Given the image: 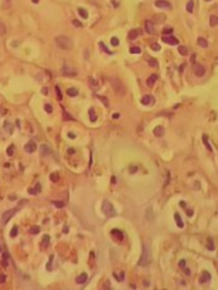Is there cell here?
Masks as SVG:
<instances>
[{"label": "cell", "instance_id": "6da1fadb", "mask_svg": "<svg viewBox=\"0 0 218 290\" xmlns=\"http://www.w3.org/2000/svg\"><path fill=\"white\" fill-rule=\"evenodd\" d=\"M109 82H110V85H112V88H113V91H115V94L116 95H119V96H125L126 95V86H125V84L120 81L118 76H110L109 78Z\"/></svg>", "mask_w": 218, "mask_h": 290}, {"label": "cell", "instance_id": "7a4b0ae2", "mask_svg": "<svg viewBox=\"0 0 218 290\" xmlns=\"http://www.w3.org/2000/svg\"><path fill=\"white\" fill-rule=\"evenodd\" d=\"M55 45H57L58 48L64 50V51H69V50H72L74 43H72V40H71L69 37H67V35H58V37H55Z\"/></svg>", "mask_w": 218, "mask_h": 290}, {"label": "cell", "instance_id": "3957f363", "mask_svg": "<svg viewBox=\"0 0 218 290\" xmlns=\"http://www.w3.org/2000/svg\"><path fill=\"white\" fill-rule=\"evenodd\" d=\"M152 260V255H150V249L149 246L144 244L143 245V250H142V256H140V260H139V266H147Z\"/></svg>", "mask_w": 218, "mask_h": 290}, {"label": "cell", "instance_id": "277c9868", "mask_svg": "<svg viewBox=\"0 0 218 290\" xmlns=\"http://www.w3.org/2000/svg\"><path fill=\"white\" fill-rule=\"evenodd\" d=\"M102 211H103V214L106 215L108 218L116 215V211H115L113 205L110 204V201H103V203H102Z\"/></svg>", "mask_w": 218, "mask_h": 290}, {"label": "cell", "instance_id": "5b68a950", "mask_svg": "<svg viewBox=\"0 0 218 290\" xmlns=\"http://www.w3.org/2000/svg\"><path fill=\"white\" fill-rule=\"evenodd\" d=\"M61 72H62V75H65V76H72V75H75L76 74V69L72 67V65L65 64V65H62Z\"/></svg>", "mask_w": 218, "mask_h": 290}, {"label": "cell", "instance_id": "8992f818", "mask_svg": "<svg viewBox=\"0 0 218 290\" xmlns=\"http://www.w3.org/2000/svg\"><path fill=\"white\" fill-rule=\"evenodd\" d=\"M156 7H159V9H164V10H171V4H170V1H167V0H156Z\"/></svg>", "mask_w": 218, "mask_h": 290}, {"label": "cell", "instance_id": "52a82bcc", "mask_svg": "<svg viewBox=\"0 0 218 290\" xmlns=\"http://www.w3.org/2000/svg\"><path fill=\"white\" fill-rule=\"evenodd\" d=\"M17 212V208H14V210H9V211H6L3 216H1V221H3V224H6V222H9L11 219V216Z\"/></svg>", "mask_w": 218, "mask_h": 290}, {"label": "cell", "instance_id": "ba28073f", "mask_svg": "<svg viewBox=\"0 0 218 290\" xmlns=\"http://www.w3.org/2000/svg\"><path fill=\"white\" fill-rule=\"evenodd\" d=\"M40 153H41L43 157H48V156L53 154V150H51L47 144H41V146H40Z\"/></svg>", "mask_w": 218, "mask_h": 290}, {"label": "cell", "instance_id": "9c48e42d", "mask_svg": "<svg viewBox=\"0 0 218 290\" xmlns=\"http://www.w3.org/2000/svg\"><path fill=\"white\" fill-rule=\"evenodd\" d=\"M194 74H196V76H204V74H206L204 65H201V64L194 65Z\"/></svg>", "mask_w": 218, "mask_h": 290}, {"label": "cell", "instance_id": "30bf717a", "mask_svg": "<svg viewBox=\"0 0 218 290\" xmlns=\"http://www.w3.org/2000/svg\"><path fill=\"white\" fill-rule=\"evenodd\" d=\"M110 235H112V238H113L116 242H122V241H123V234H122V231H119V229H113V231L110 232Z\"/></svg>", "mask_w": 218, "mask_h": 290}, {"label": "cell", "instance_id": "8fae6325", "mask_svg": "<svg viewBox=\"0 0 218 290\" xmlns=\"http://www.w3.org/2000/svg\"><path fill=\"white\" fill-rule=\"evenodd\" d=\"M144 30H146V33H149V34H154V24H153L152 20H146Z\"/></svg>", "mask_w": 218, "mask_h": 290}, {"label": "cell", "instance_id": "7c38bea8", "mask_svg": "<svg viewBox=\"0 0 218 290\" xmlns=\"http://www.w3.org/2000/svg\"><path fill=\"white\" fill-rule=\"evenodd\" d=\"M24 150L27 151V153H34V151L37 150V144H35L34 142H28V143L24 146Z\"/></svg>", "mask_w": 218, "mask_h": 290}, {"label": "cell", "instance_id": "4fadbf2b", "mask_svg": "<svg viewBox=\"0 0 218 290\" xmlns=\"http://www.w3.org/2000/svg\"><path fill=\"white\" fill-rule=\"evenodd\" d=\"M140 34H142V30H140V28H135V30H132V31L128 34V38H129V40H135V38H137Z\"/></svg>", "mask_w": 218, "mask_h": 290}, {"label": "cell", "instance_id": "5bb4252c", "mask_svg": "<svg viewBox=\"0 0 218 290\" xmlns=\"http://www.w3.org/2000/svg\"><path fill=\"white\" fill-rule=\"evenodd\" d=\"M156 81H157V75H156V74H153V75H150L149 78H147L146 84H147V86H149V88H153V85L156 84Z\"/></svg>", "mask_w": 218, "mask_h": 290}, {"label": "cell", "instance_id": "9a60e30c", "mask_svg": "<svg viewBox=\"0 0 218 290\" xmlns=\"http://www.w3.org/2000/svg\"><path fill=\"white\" fill-rule=\"evenodd\" d=\"M163 41L164 43H167V44H170V45H174V44L178 43L177 38H174V37H169V35H163Z\"/></svg>", "mask_w": 218, "mask_h": 290}, {"label": "cell", "instance_id": "2e32d148", "mask_svg": "<svg viewBox=\"0 0 218 290\" xmlns=\"http://www.w3.org/2000/svg\"><path fill=\"white\" fill-rule=\"evenodd\" d=\"M154 103V98L150 96V95H144V96L142 98V103L143 105H149V103Z\"/></svg>", "mask_w": 218, "mask_h": 290}, {"label": "cell", "instance_id": "e0dca14e", "mask_svg": "<svg viewBox=\"0 0 218 290\" xmlns=\"http://www.w3.org/2000/svg\"><path fill=\"white\" fill-rule=\"evenodd\" d=\"M153 133H154V136L160 137V136H163L164 128H163V126H156V128H154V130H153Z\"/></svg>", "mask_w": 218, "mask_h": 290}, {"label": "cell", "instance_id": "ac0fdd59", "mask_svg": "<svg viewBox=\"0 0 218 290\" xmlns=\"http://www.w3.org/2000/svg\"><path fill=\"white\" fill-rule=\"evenodd\" d=\"M197 43H198V45H201L203 48H207L208 47V41L206 38H203V37H198V38H197Z\"/></svg>", "mask_w": 218, "mask_h": 290}, {"label": "cell", "instance_id": "d6986e66", "mask_svg": "<svg viewBox=\"0 0 218 290\" xmlns=\"http://www.w3.org/2000/svg\"><path fill=\"white\" fill-rule=\"evenodd\" d=\"M89 85H91V88H92V89H98L99 84L95 81V78H94V76H89Z\"/></svg>", "mask_w": 218, "mask_h": 290}, {"label": "cell", "instance_id": "ffe728a7", "mask_svg": "<svg viewBox=\"0 0 218 290\" xmlns=\"http://www.w3.org/2000/svg\"><path fill=\"white\" fill-rule=\"evenodd\" d=\"M88 279V276L85 273H82V275H79L78 278H76V283H79V284H82V283H85Z\"/></svg>", "mask_w": 218, "mask_h": 290}, {"label": "cell", "instance_id": "44dd1931", "mask_svg": "<svg viewBox=\"0 0 218 290\" xmlns=\"http://www.w3.org/2000/svg\"><path fill=\"white\" fill-rule=\"evenodd\" d=\"M185 7H187V11H188V13H193V10H194V1H193V0H188Z\"/></svg>", "mask_w": 218, "mask_h": 290}, {"label": "cell", "instance_id": "7402d4cb", "mask_svg": "<svg viewBox=\"0 0 218 290\" xmlns=\"http://www.w3.org/2000/svg\"><path fill=\"white\" fill-rule=\"evenodd\" d=\"M217 23H218V17H217V14H212V16L210 17V24H211L212 27H215V26H217Z\"/></svg>", "mask_w": 218, "mask_h": 290}, {"label": "cell", "instance_id": "603a6c76", "mask_svg": "<svg viewBox=\"0 0 218 290\" xmlns=\"http://www.w3.org/2000/svg\"><path fill=\"white\" fill-rule=\"evenodd\" d=\"M88 113H89V119H91V122H97V113H95V110H94L92 108L89 109Z\"/></svg>", "mask_w": 218, "mask_h": 290}, {"label": "cell", "instance_id": "cb8c5ba5", "mask_svg": "<svg viewBox=\"0 0 218 290\" xmlns=\"http://www.w3.org/2000/svg\"><path fill=\"white\" fill-rule=\"evenodd\" d=\"M178 54H180V55H187V54H188L187 47H185V45H180V47H178Z\"/></svg>", "mask_w": 218, "mask_h": 290}, {"label": "cell", "instance_id": "d4e9b609", "mask_svg": "<svg viewBox=\"0 0 218 290\" xmlns=\"http://www.w3.org/2000/svg\"><path fill=\"white\" fill-rule=\"evenodd\" d=\"M67 94H68L69 96H76V95H78V89H76V88H69V89L67 91Z\"/></svg>", "mask_w": 218, "mask_h": 290}, {"label": "cell", "instance_id": "484cf974", "mask_svg": "<svg viewBox=\"0 0 218 290\" xmlns=\"http://www.w3.org/2000/svg\"><path fill=\"white\" fill-rule=\"evenodd\" d=\"M210 279H211V276L208 275L207 272H204V273H203V276H201V279H200V282H201V283H206V282H208Z\"/></svg>", "mask_w": 218, "mask_h": 290}, {"label": "cell", "instance_id": "4316f807", "mask_svg": "<svg viewBox=\"0 0 218 290\" xmlns=\"http://www.w3.org/2000/svg\"><path fill=\"white\" fill-rule=\"evenodd\" d=\"M62 118H64V120H74V116H71L67 110H64L62 109Z\"/></svg>", "mask_w": 218, "mask_h": 290}, {"label": "cell", "instance_id": "83f0119b", "mask_svg": "<svg viewBox=\"0 0 218 290\" xmlns=\"http://www.w3.org/2000/svg\"><path fill=\"white\" fill-rule=\"evenodd\" d=\"M174 218H176V221H177V226H178V228H183V226H184V224H183V221H181L180 215L176 214V215H174Z\"/></svg>", "mask_w": 218, "mask_h": 290}, {"label": "cell", "instance_id": "f1b7e54d", "mask_svg": "<svg viewBox=\"0 0 218 290\" xmlns=\"http://www.w3.org/2000/svg\"><path fill=\"white\" fill-rule=\"evenodd\" d=\"M48 241H50V238H48L47 235H45V237L43 238V244H41V249H45V248H47V245H48Z\"/></svg>", "mask_w": 218, "mask_h": 290}, {"label": "cell", "instance_id": "f546056e", "mask_svg": "<svg viewBox=\"0 0 218 290\" xmlns=\"http://www.w3.org/2000/svg\"><path fill=\"white\" fill-rule=\"evenodd\" d=\"M17 234H19V228H17V226H13V228H11V231H10V237L14 238Z\"/></svg>", "mask_w": 218, "mask_h": 290}, {"label": "cell", "instance_id": "4dcf8cb0", "mask_svg": "<svg viewBox=\"0 0 218 290\" xmlns=\"http://www.w3.org/2000/svg\"><path fill=\"white\" fill-rule=\"evenodd\" d=\"M55 92H57V98H58V101H62V94H61L60 86H55Z\"/></svg>", "mask_w": 218, "mask_h": 290}, {"label": "cell", "instance_id": "1f68e13d", "mask_svg": "<svg viewBox=\"0 0 218 290\" xmlns=\"http://www.w3.org/2000/svg\"><path fill=\"white\" fill-rule=\"evenodd\" d=\"M78 13H79V16H81L82 19H87V17H88L87 10H84V9H78Z\"/></svg>", "mask_w": 218, "mask_h": 290}, {"label": "cell", "instance_id": "d6a6232c", "mask_svg": "<svg viewBox=\"0 0 218 290\" xmlns=\"http://www.w3.org/2000/svg\"><path fill=\"white\" fill-rule=\"evenodd\" d=\"M170 34H173V28H171V27L163 28V35H170Z\"/></svg>", "mask_w": 218, "mask_h": 290}, {"label": "cell", "instance_id": "836d02e7", "mask_svg": "<svg viewBox=\"0 0 218 290\" xmlns=\"http://www.w3.org/2000/svg\"><path fill=\"white\" fill-rule=\"evenodd\" d=\"M149 65L150 67H159V62H157V60H153V58H149Z\"/></svg>", "mask_w": 218, "mask_h": 290}, {"label": "cell", "instance_id": "e575fe53", "mask_svg": "<svg viewBox=\"0 0 218 290\" xmlns=\"http://www.w3.org/2000/svg\"><path fill=\"white\" fill-rule=\"evenodd\" d=\"M30 232H31L33 235L38 234V232H40V226H31V228H30Z\"/></svg>", "mask_w": 218, "mask_h": 290}, {"label": "cell", "instance_id": "d590c367", "mask_svg": "<svg viewBox=\"0 0 218 290\" xmlns=\"http://www.w3.org/2000/svg\"><path fill=\"white\" fill-rule=\"evenodd\" d=\"M50 178H51L54 183H57V181H58V178H60V176H58V173H53V174L50 176Z\"/></svg>", "mask_w": 218, "mask_h": 290}, {"label": "cell", "instance_id": "8d00e7d4", "mask_svg": "<svg viewBox=\"0 0 218 290\" xmlns=\"http://www.w3.org/2000/svg\"><path fill=\"white\" fill-rule=\"evenodd\" d=\"M140 51H142V50H140L139 47H131V53L132 54H140Z\"/></svg>", "mask_w": 218, "mask_h": 290}, {"label": "cell", "instance_id": "74e56055", "mask_svg": "<svg viewBox=\"0 0 218 290\" xmlns=\"http://www.w3.org/2000/svg\"><path fill=\"white\" fill-rule=\"evenodd\" d=\"M44 109H45L47 113H51V112H53V106H51L50 103H45V105H44Z\"/></svg>", "mask_w": 218, "mask_h": 290}, {"label": "cell", "instance_id": "f35d334b", "mask_svg": "<svg viewBox=\"0 0 218 290\" xmlns=\"http://www.w3.org/2000/svg\"><path fill=\"white\" fill-rule=\"evenodd\" d=\"M13 153H14V146L11 144V146H9V149H7V156H13Z\"/></svg>", "mask_w": 218, "mask_h": 290}, {"label": "cell", "instance_id": "ab89813d", "mask_svg": "<svg viewBox=\"0 0 218 290\" xmlns=\"http://www.w3.org/2000/svg\"><path fill=\"white\" fill-rule=\"evenodd\" d=\"M98 99H101V102H102V103H103V105H105V106H108V105H109L108 99H106V98H105V96H98Z\"/></svg>", "mask_w": 218, "mask_h": 290}, {"label": "cell", "instance_id": "60d3db41", "mask_svg": "<svg viewBox=\"0 0 218 290\" xmlns=\"http://www.w3.org/2000/svg\"><path fill=\"white\" fill-rule=\"evenodd\" d=\"M99 47H101V50H102V51H105L106 54H112V53H110V51L108 50V48H106V47L103 45V43H99Z\"/></svg>", "mask_w": 218, "mask_h": 290}, {"label": "cell", "instance_id": "b9f144b4", "mask_svg": "<svg viewBox=\"0 0 218 290\" xmlns=\"http://www.w3.org/2000/svg\"><path fill=\"white\" fill-rule=\"evenodd\" d=\"M54 205L58 207V208H62V207L65 205V203H62V201H54Z\"/></svg>", "mask_w": 218, "mask_h": 290}, {"label": "cell", "instance_id": "7bdbcfd3", "mask_svg": "<svg viewBox=\"0 0 218 290\" xmlns=\"http://www.w3.org/2000/svg\"><path fill=\"white\" fill-rule=\"evenodd\" d=\"M150 48H152V50H154V51H159V50H160V45H159V44H156V43H153L152 45H150Z\"/></svg>", "mask_w": 218, "mask_h": 290}, {"label": "cell", "instance_id": "ee69618b", "mask_svg": "<svg viewBox=\"0 0 218 290\" xmlns=\"http://www.w3.org/2000/svg\"><path fill=\"white\" fill-rule=\"evenodd\" d=\"M4 33H6V26L0 22V34H4Z\"/></svg>", "mask_w": 218, "mask_h": 290}, {"label": "cell", "instance_id": "f6af8a7d", "mask_svg": "<svg viewBox=\"0 0 218 290\" xmlns=\"http://www.w3.org/2000/svg\"><path fill=\"white\" fill-rule=\"evenodd\" d=\"M110 44H112V45H115V47H116V45H118V44H119V40H118V38H116V37H113V38H112V40H110Z\"/></svg>", "mask_w": 218, "mask_h": 290}, {"label": "cell", "instance_id": "bcb514c9", "mask_svg": "<svg viewBox=\"0 0 218 290\" xmlns=\"http://www.w3.org/2000/svg\"><path fill=\"white\" fill-rule=\"evenodd\" d=\"M115 278H116V279L119 280V282H122L125 276H123V273H116V275H115Z\"/></svg>", "mask_w": 218, "mask_h": 290}, {"label": "cell", "instance_id": "7dc6e473", "mask_svg": "<svg viewBox=\"0 0 218 290\" xmlns=\"http://www.w3.org/2000/svg\"><path fill=\"white\" fill-rule=\"evenodd\" d=\"M72 24H74L75 27H82V24H81V23L78 22V20H72Z\"/></svg>", "mask_w": 218, "mask_h": 290}, {"label": "cell", "instance_id": "c3c4849f", "mask_svg": "<svg viewBox=\"0 0 218 290\" xmlns=\"http://www.w3.org/2000/svg\"><path fill=\"white\" fill-rule=\"evenodd\" d=\"M204 142H206V144H207V149H208V150H210V151L212 150V149H211V146H210V143H208V140H207V137H204Z\"/></svg>", "mask_w": 218, "mask_h": 290}, {"label": "cell", "instance_id": "681fc988", "mask_svg": "<svg viewBox=\"0 0 218 290\" xmlns=\"http://www.w3.org/2000/svg\"><path fill=\"white\" fill-rule=\"evenodd\" d=\"M3 4H4L6 7H10V0H3Z\"/></svg>", "mask_w": 218, "mask_h": 290}, {"label": "cell", "instance_id": "f907efd6", "mask_svg": "<svg viewBox=\"0 0 218 290\" xmlns=\"http://www.w3.org/2000/svg\"><path fill=\"white\" fill-rule=\"evenodd\" d=\"M112 118H113V119H119L120 115H119V113H113V116H112Z\"/></svg>", "mask_w": 218, "mask_h": 290}, {"label": "cell", "instance_id": "816d5d0a", "mask_svg": "<svg viewBox=\"0 0 218 290\" xmlns=\"http://www.w3.org/2000/svg\"><path fill=\"white\" fill-rule=\"evenodd\" d=\"M184 266H185V262L184 260H181V262H180V268H184Z\"/></svg>", "mask_w": 218, "mask_h": 290}, {"label": "cell", "instance_id": "f5cc1de1", "mask_svg": "<svg viewBox=\"0 0 218 290\" xmlns=\"http://www.w3.org/2000/svg\"><path fill=\"white\" fill-rule=\"evenodd\" d=\"M4 280H6V276H3V275H1V276H0V283H1V282H4Z\"/></svg>", "mask_w": 218, "mask_h": 290}, {"label": "cell", "instance_id": "db71d44e", "mask_svg": "<svg viewBox=\"0 0 218 290\" xmlns=\"http://www.w3.org/2000/svg\"><path fill=\"white\" fill-rule=\"evenodd\" d=\"M38 1H40V0H33V3H35V4H37Z\"/></svg>", "mask_w": 218, "mask_h": 290}]
</instances>
